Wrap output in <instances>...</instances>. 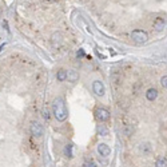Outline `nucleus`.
<instances>
[{"label": "nucleus", "mask_w": 167, "mask_h": 167, "mask_svg": "<svg viewBox=\"0 0 167 167\" xmlns=\"http://www.w3.org/2000/svg\"><path fill=\"white\" fill-rule=\"evenodd\" d=\"M42 115H43V118H44L46 120H48L49 118H51V114H49V110H48L47 107H44V108H43Z\"/></svg>", "instance_id": "14"}, {"label": "nucleus", "mask_w": 167, "mask_h": 167, "mask_svg": "<svg viewBox=\"0 0 167 167\" xmlns=\"http://www.w3.org/2000/svg\"><path fill=\"white\" fill-rule=\"evenodd\" d=\"M98 153L100 154V156H104V158H106V156L110 155L111 150H110V147H108L106 143H100V144L98 146Z\"/></svg>", "instance_id": "6"}, {"label": "nucleus", "mask_w": 167, "mask_h": 167, "mask_svg": "<svg viewBox=\"0 0 167 167\" xmlns=\"http://www.w3.org/2000/svg\"><path fill=\"white\" fill-rule=\"evenodd\" d=\"M95 115H96V118L100 120V122H106V120L110 119V112H108L106 108H103V107L96 108V111H95Z\"/></svg>", "instance_id": "4"}, {"label": "nucleus", "mask_w": 167, "mask_h": 167, "mask_svg": "<svg viewBox=\"0 0 167 167\" xmlns=\"http://www.w3.org/2000/svg\"><path fill=\"white\" fill-rule=\"evenodd\" d=\"M98 132L102 135V137H106V135L108 134V130L104 127V126H99V127H98Z\"/></svg>", "instance_id": "15"}, {"label": "nucleus", "mask_w": 167, "mask_h": 167, "mask_svg": "<svg viewBox=\"0 0 167 167\" xmlns=\"http://www.w3.org/2000/svg\"><path fill=\"white\" fill-rule=\"evenodd\" d=\"M92 90H94V92L96 95H99V96H102V95L104 94V86L100 80H95L94 84H92Z\"/></svg>", "instance_id": "5"}, {"label": "nucleus", "mask_w": 167, "mask_h": 167, "mask_svg": "<svg viewBox=\"0 0 167 167\" xmlns=\"http://www.w3.org/2000/svg\"><path fill=\"white\" fill-rule=\"evenodd\" d=\"M140 151H142V153H144V151H146V153H150V151H151L150 144H148V143H142L140 144Z\"/></svg>", "instance_id": "16"}, {"label": "nucleus", "mask_w": 167, "mask_h": 167, "mask_svg": "<svg viewBox=\"0 0 167 167\" xmlns=\"http://www.w3.org/2000/svg\"><path fill=\"white\" fill-rule=\"evenodd\" d=\"M154 27H155L156 31L165 30V27H166V20L163 19V17H158V19L154 21Z\"/></svg>", "instance_id": "9"}, {"label": "nucleus", "mask_w": 167, "mask_h": 167, "mask_svg": "<svg viewBox=\"0 0 167 167\" xmlns=\"http://www.w3.org/2000/svg\"><path fill=\"white\" fill-rule=\"evenodd\" d=\"M83 167H96V165H95L94 162H87L83 165Z\"/></svg>", "instance_id": "18"}, {"label": "nucleus", "mask_w": 167, "mask_h": 167, "mask_svg": "<svg viewBox=\"0 0 167 167\" xmlns=\"http://www.w3.org/2000/svg\"><path fill=\"white\" fill-rule=\"evenodd\" d=\"M64 155L67 158H72L74 153H72V144H67L66 148H64Z\"/></svg>", "instance_id": "12"}, {"label": "nucleus", "mask_w": 167, "mask_h": 167, "mask_svg": "<svg viewBox=\"0 0 167 167\" xmlns=\"http://www.w3.org/2000/svg\"><path fill=\"white\" fill-rule=\"evenodd\" d=\"M30 130H31V134H32L33 137H36V138L42 137L43 131H44V130H43V127H42V124H40V123H38V122H32V123H31Z\"/></svg>", "instance_id": "3"}, {"label": "nucleus", "mask_w": 167, "mask_h": 167, "mask_svg": "<svg viewBox=\"0 0 167 167\" xmlns=\"http://www.w3.org/2000/svg\"><path fill=\"white\" fill-rule=\"evenodd\" d=\"M160 84L163 86V87H167V76L165 75V76H162V79H160Z\"/></svg>", "instance_id": "17"}, {"label": "nucleus", "mask_w": 167, "mask_h": 167, "mask_svg": "<svg viewBox=\"0 0 167 167\" xmlns=\"http://www.w3.org/2000/svg\"><path fill=\"white\" fill-rule=\"evenodd\" d=\"M131 38L138 44H143V43H146L148 40V35L146 31H143V30H135V31H132Z\"/></svg>", "instance_id": "2"}, {"label": "nucleus", "mask_w": 167, "mask_h": 167, "mask_svg": "<svg viewBox=\"0 0 167 167\" xmlns=\"http://www.w3.org/2000/svg\"><path fill=\"white\" fill-rule=\"evenodd\" d=\"M67 78V71L66 70H59L56 74V79L59 80V82H64Z\"/></svg>", "instance_id": "11"}, {"label": "nucleus", "mask_w": 167, "mask_h": 167, "mask_svg": "<svg viewBox=\"0 0 167 167\" xmlns=\"http://www.w3.org/2000/svg\"><path fill=\"white\" fill-rule=\"evenodd\" d=\"M158 96V91L155 88H150V90H147V92H146V98H147V100H150V102H154Z\"/></svg>", "instance_id": "10"}, {"label": "nucleus", "mask_w": 167, "mask_h": 167, "mask_svg": "<svg viewBox=\"0 0 167 167\" xmlns=\"http://www.w3.org/2000/svg\"><path fill=\"white\" fill-rule=\"evenodd\" d=\"M156 167H167V160H166V156H160L159 159L156 160Z\"/></svg>", "instance_id": "13"}, {"label": "nucleus", "mask_w": 167, "mask_h": 167, "mask_svg": "<svg viewBox=\"0 0 167 167\" xmlns=\"http://www.w3.org/2000/svg\"><path fill=\"white\" fill-rule=\"evenodd\" d=\"M66 79H68V82H71V83L78 82V79H79V74H78V71H75V70H70V71H67V78H66Z\"/></svg>", "instance_id": "8"}, {"label": "nucleus", "mask_w": 167, "mask_h": 167, "mask_svg": "<svg viewBox=\"0 0 167 167\" xmlns=\"http://www.w3.org/2000/svg\"><path fill=\"white\" fill-rule=\"evenodd\" d=\"M51 42H52V46H54V47H60L61 42H63V38H61V35L59 32H55L51 38Z\"/></svg>", "instance_id": "7"}, {"label": "nucleus", "mask_w": 167, "mask_h": 167, "mask_svg": "<svg viewBox=\"0 0 167 167\" xmlns=\"http://www.w3.org/2000/svg\"><path fill=\"white\" fill-rule=\"evenodd\" d=\"M76 55H78V58H83V56H84V51H83V49H79Z\"/></svg>", "instance_id": "19"}, {"label": "nucleus", "mask_w": 167, "mask_h": 167, "mask_svg": "<svg viewBox=\"0 0 167 167\" xmlns=\"http://www.w3.org/2000/svg\"><path fill=\"white\" fill-rule=\"evenodd\" d=\"M52 110H54V115L59 122H64L68 118V110L66 107V102L63 98H56L52 103Z\"/></svg>", "instance_id": "1"}, {"label": "nucleus", "mask_w": 167, "mask_h": 167, "mask_svg": "<svg viewBox=\"0 0 167 167\" xmlns=\"http://www.w3.org/2000/svg\"><path fill=\"white\" fill-rule=\"evenodd\" d=\"M44 2H55V0H44Z\"/></svg>", "instance_id": "20"}]
</instances>
